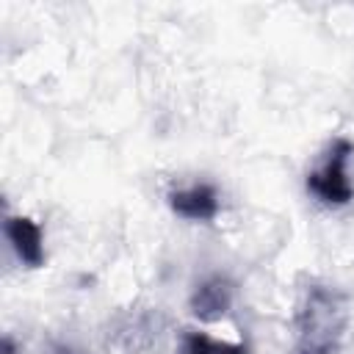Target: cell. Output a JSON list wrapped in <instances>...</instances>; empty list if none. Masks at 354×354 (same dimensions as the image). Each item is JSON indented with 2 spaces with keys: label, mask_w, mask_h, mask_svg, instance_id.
<instances>
[{
  "label": "cell",
  "mask_w": 354,
  "mask_h": 354,
  "mask_svg": "<svg viewBox=\"0 0 354 354\" xmlns=\"http://www.w3.org/2000/svg\"><path fill=\"white\" fill-rule=\"evenodd\" d=\"M346 296L324 282H310L293 313L290 354H335L346 332Z\"/></svg>",
  "instance_id": "6da1fadb"
},
{
  "label": "cell",
  "mask_w": 354,
  "mask_h": 354,
  "mask_svg": "<svg viewBox=\"0 0 354 354\" xmlns=\"http://www.w3.org/2000/svg\"><path fill=\"white\" fill-rule=\"evenodd\" d=\"M354 155V144L343 136H337L326 152L324 160L307 174V191L324 202V205H348L354 199V183L348 177V160Z\"/></svg>",
  "instance_id": "7a4b0ae2"
},
{
  "label": "cell",
  "mask_w": 354,
  "mask_h": 354,
  "mask_svg": "<svg viewBox=\"0 0 354 354\" xmlns=\"http://www.w3.org/2000/svg\"><path fill=\"white\" fill-rule=\"evenodd\" d=\"M3 230H6V238L14 246L17 257L25 266L39 268L44 263V238H41V230L36 221H30L25 216H6Z\"/></svg>",
  "instance_id": "3957f363"
},
{
  "label": "cell",
  "mask_w": 354,
  "mask_h": 354,
  "mask_svg": "<svg viewBox=\"0 0 354 354\" xmlns=\"http://www.w3.org/2000/svg\"><path fill=\"white\" fill-rule=\"evenodd\" d=\"M169 205L177 216L191 221H210L218 213V194L207 183H194L188 188H177L169 194Z\"/></svg>",
  "instance_id": "277c9868"
},
{
  "label": "cell",
  "mask_w": 354,
  "mask_h": 354,
  "mask_svg": "<svg viewBox=\"0 0 354 354\" xmlns=\"http://www.w3.org/2000/svg\"><path fill=\"white\" fill-rule=\"evenodd\" d=\"M232 304V282L221 274L207 277L205 282L196 285L194 296H191V310L194 315L205 318V321H216L221 318Z\"/></svg>",
  "instance_id": "5b68a950"
},
{
  "label": "cell",
  "mask_w": 354,
  "mask_h": 354,
  "mask_svg": "<svg viewBox=\"0 0 354 354\" xmlns=\"http://www.w3.org/2000/svg\"><path fill=\"white\" fill-rule=\"evenodd\" d=\"M183 354H249V348L243 343H224L202 332H188L183 340Z\"/></svg>",
  "instance_id": "8992f818"
}]
</instances>
